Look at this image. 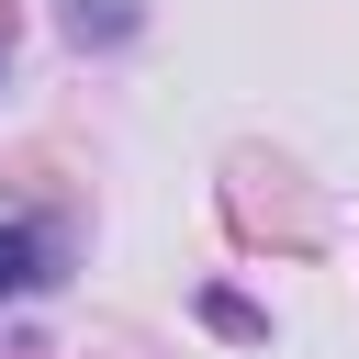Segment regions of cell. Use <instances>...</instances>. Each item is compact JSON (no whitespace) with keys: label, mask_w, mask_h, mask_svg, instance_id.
Here are the masks:
<instances>
[{"label":"cell","mask_w":359,"mask_h":359,"mask_svg":"<svg viewBox=\"0 0 359 359\" xmlns=\"http://www.w3.org/2000/svg\"><path fill=\"white\" fill-rule=\"evenodd\" d=\"M34 280H45V247L22 224H0V292H34Z\"/></svg>","instance_id":"1"}]
</instances>
